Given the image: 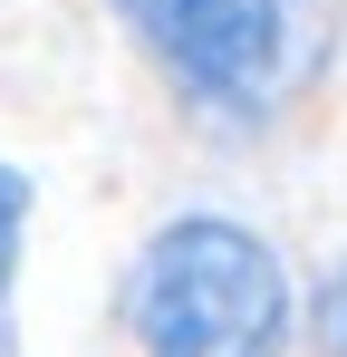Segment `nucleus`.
I'll list each match as a JSON object with an SVG mask.
<instances>
[{"instance_id":"1","label":"nucleus","mask_w":347,"mask_h":357,"mask_svg":"<svg viewBox=\"0 0 347 357\" xmlns=\"http://www.w3.org/2000/svg\"><path fill=\"white\" fill-rule=\"evenodd\" d=\"M116 20L183 107L231 135L299 116L347 49V0H116Z\"/></svg>"},{"instance_id":"2","label":"nucleus","mask_w":347,"mask_h":357,"mask_svg":"<svg viewBox=\"0 0 347 357\" xmlns=\"http://www.w3.org/2000/svg\"><path fill=\"white\" fill-rule=\"evenodd\" d=\"M116 319H125L135 357H289L299 290L251 222L174 213L135 241Z\"/></svg>"},{"instance_id":"3","label":"nucleus","mask_w":347,"mask_h":357,"mask_svg":"<svg viewBox=\"0 0 347 357\" xmlns=\"http://www.w3.org/2000/svg\"><path fill=\"white\" fill-rule=\"evenodd\" d=\"M29 213H39V183H29V165H10V155H0V357L20 348L10 290H20V251H29Z\"/></svg>"},{"instance_id":"4","label":"nucleus","mask_w":347,"mask_h":357,"mask_svg":"<svg viewBox=\"0 0 347 357\" xmlns=\"http://www.w3.org/2000/svg\"><path fill=\"white\" fill-rule=\"evenodd\" d=\"M309 328H318V348H328V357H347V261L318 280V309H309Z\"/></svg>"}]
</instances>
